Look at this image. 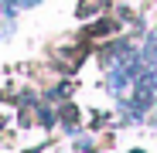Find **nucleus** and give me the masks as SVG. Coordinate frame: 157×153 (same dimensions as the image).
Segmentation results:
<instances>
[{
    "label": "nucleus",
    "mask_w": 157,
    "mask_h": 153,
    "mask_svg": "<svg viewBox=\"0 0 157 153\" xmlns=\"http://www.w3.org/2000/svg\"><path fill=\"white\" fill-rule=\"evenodd\" d=\"M78 150H82V153H92L96 146H92V140H86V136H82V140H78Z\"/></svg>",
    "instance_id": "obj_1"
},
{
    "label": "nucleus",
    "mask_w": 157,
    "mask_h": 153,
    "mask_svg": "<svg viewBox=\"0 0 157 153\" xmlns=\"http://www.w3.org/2000/svg\"><path fill=\"white\" fill-rule=\"evenodd\" d=\"M133 153H140V150H133Z\"/></svg>",
    "instance_id": "obj_2"
}]
</instances>
